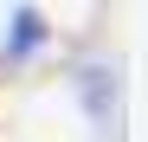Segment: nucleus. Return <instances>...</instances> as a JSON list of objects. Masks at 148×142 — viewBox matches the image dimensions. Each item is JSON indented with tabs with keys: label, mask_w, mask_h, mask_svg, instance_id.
<instances>
[{
	"label": "nucleus",
	"mask_w": 148,
	"mask_h": 142,
	"mask_svg": "<svg viewBox=\"0 0 148 142\" xmlns=\"http://www.w3.org/2000/svg\"><path fill=\"white\" fill-rule=\"evenodd\" d=\"M39 39H45V19H39L32 7H19V13H13V39H7V52H13V58H32Z\"/></svg>",
	"instance_id": "obj_1"
},
{
	"label": "nucleus",
	"mask_w": 148,
	"mask_h": 142,
	"mask_svg": "<svg viewBox=\"0 0 148 142\" xmlns=\"http://www.w3.org/2000/svg\"><path fill=\"white\" fill-rule=\"evenodd\" d=\"M110 90H116L110 71H84V110H90V116H103V110H110Z\"/></svg>",
	"instance_id": "obj_2"
}]
</instances>
